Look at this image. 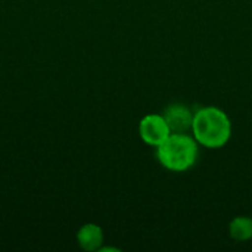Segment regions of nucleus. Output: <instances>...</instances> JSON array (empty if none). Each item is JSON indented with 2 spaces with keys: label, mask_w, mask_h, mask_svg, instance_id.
Listing matches in <instances>:
<instances>
[{
  "label": "nucleus",
  "mask_w": 252,
  "mask_h": 252,
  "mask_svg": "<svg viewBox=\"0 0 252 252\" xmlns=\"http://www.w3.org/2000/svg\"><path fill=\"white\" fill-rule=\"evenodd\" d=\"M190 131L198 145L208 149H220L232 137V121L223 109L204 106L195 111Z\"/></svg>",
  "instance_id": "obj_1"
},
{
  "label": "nucleus",
  "mask_w": 252,
  "mask_h": 252,
  "mask_svg": "<svg viewBox=\"0 0 252 252\" xmlns=\"http://www.w3.org/2000/svg\"><path fill=\"white\" fill-rule=\"evenodd\" d=\"M155 149L157 161L173 173L188 171L196 164L199 154L198 142L188 133H171Z\"/></svg>",
  "instance_id": "obj_2"
},
{
  "label": "nucleus",
  "mask_w": 252,
  "mask_h": 252,
  "mask_svg": "<svg viewBox=\"0 0 252 252\" xmlns=\"http://www.w3.org/2000/svg\"><path fill=\"white\" fill-rule=\"evenodd\" d=\"M170 134V126L162 114H148L139 123V136L149 146H159Z\"/></svg>",
  "instance_id": "obj_3"
},
{
  "label": "nucleus",
  "mask_w": 252,
  "mask_h": 252,
  "mask_svg": "<svg viewBox=\"0 0 252 252\" xmlns=\"http://www.w3.org/2000/svg\"><path fill=\"white\" fill-rule=\"evenodd\" d=\"M192 109L183 103H173L164 111V118L167 120L171 133H188L192 130L193 123Z\"/></svg>",
  "instance_id": "obj_4"
},
{
  "label": "nucleus",
  "mask_w": 252,
  "mask_h": 252,
  "mask_svg": "<svg viewBox=\"0 0 252 252\" xmlns=\"http://www.w3.org/2000/svg\"><path fill=\"white\" fill-rule=\"evenodd\" d=\"M103 242H105V235L99 224L86 223L77 232V244L84 251H99L103 247Z\"/></svg>",
  "instance_id": "obj_5"
},
{
  "label": "nucleus",
  "mask_w": 252,
  "mask_h": 252,
  "mask_svg": "<svg viewBox=\"0 0 252 252\" xmlns=\"http://www.w3.org/2000/svg\"><path fill=\"white\" fill-rule=\"evenodd\" d=\"M229 236L236 242H247L252 238V217L238 216L229 223Z\"/></svg>",
  "instance_id": "obj_6"
}]
</instances>
